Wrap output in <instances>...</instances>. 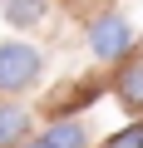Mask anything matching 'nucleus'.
Instances as JSON below:
<instances>
[{
    "label": "nucleus",
    "mask_w": 143,
    "mask_h": 148,
    "mask_svg": "<svg viewBox=\"0 0 143 148\" xmlns=\"http://www.w3.org/2000/svg\"><path fill=\"white\" fill-rule=\"evenodd\" d=\"M40 79V49L20 45V40H5L0 45V89L5 94H20Z\"/></svg>",
    "instance_id": "nucleus-1"
},
{
    "label": "nucleus",
    "mask_w": 143,
    "mask_h": 148,
    "mask_svg": "<svg viewBox=\"0 0 143 148\" xmlns=\"http://www.w3.org/2000/svg\"><path fill=\"white\" fill-rule=\"evenodd\" d=\"M128 20L123 15H104V20H94L89 25V45H94V54L99 59H118L123 49H128Z\"/></svg>",
    "instance_id": "nucleus-2"
},
{
    "label": "nucleus",
    "mask_w": 143,
    "mask_h": 148,
    "mask_svg": "<svg viewBox=\"0 0 143 148\" xmlns=\"http://www.w3.org/2000/svg\"><path fill=\"white\" fill-rule=\"evenodd\" d=\"M118 99H123L128 109H143V59L118 74Z\"/></svg>",
    "instance_id": "nucleus-3"
},
{
    "label": "nucleus",
    "mask_w": 143,
    "mask_h": 148,
    "mask_svg": "<svg viewBox=\"0 0 143 148\" xmlns=\"http://www.w3.org/2000/svg\"><path fill=\"white\" fill-rule=\"evenodd\" d=\"M10 25H40L44 20V0H0Z\"/></svg>",
    "instance_id": "nucleus-4"
},
{
    "label": "nucleus",
    "mask_w": 143,
    "mask_h": 148,
    "mask_svg": "<svg viewBox=\"0 0 143 148\" xmlns=\"http://www.w3.org/2000/svg\"><path fill=\"white\" fill-rule=\"evenodd\" d=\"M25 109H15V104H0V148H10V143H20V133H25Z\"/></svg>",
    "instance_id": "nucleus-5"
},
{
    "label": "nucleus",
    "mask_w": 143,
    "mask_h": 148,
    "mask_svg": "<svg viewBox=\"0 0 143 148\" xmlns=\"http://www.w3.org/2000/svg\"><path fill=\"white\" fill-rule=\"evenodd\" d=\"M44 143H49V148H84V128H79V123H54V128L44 133Z\"/></svg>",
    "instance_id": "nucleus-6"
},
{
    "label": "nucleus",
    "mask_w": 143,
    "mask_h": 148,
    "mask_svg": "<svg viewBox=\"0 0 143 148\" xmlns=\"http://www.w3.org/2000/svg\"><path fill=\"white\" fill-rule=\"evenodd\" d=\"M104 148H143V123H138V128H123V133H114Z\"/></svg>",
    "instance_id": "nucleus-7"
},
{
    "label": "nucleus",
    "mask_w": 143,
    "mask_h": 148,
    "mask_svg": "<svg viewBox=\"0 0 143 148\" xmlns=\"http://www.w3.org/2000/svg\"><path fill=\"white\" fill-rule=\"evenodd\" d=\"M25 148H49V143H44V138H35V143H25Z\"/></svg>",
    "instance_id": "nucleus-8"
}]
</instances>
